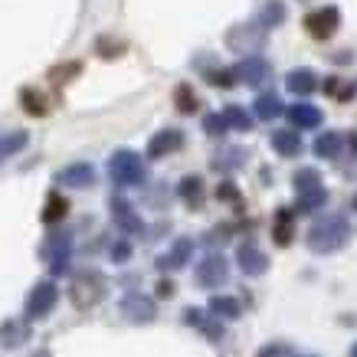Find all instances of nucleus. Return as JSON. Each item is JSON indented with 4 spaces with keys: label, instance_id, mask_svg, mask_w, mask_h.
Masks as SVG:
<instances>
[{
    "label": "nucleus",
    "instance_id": "b1692460",
    "mask_svg": "<svg viewBox=\"0 0 357 357\" xmlns=\"http://www.w3.org/2000/svg\"><path fill=\"white\" fill-rule=\"evenodd\" d=\"M53 272H66V266H69V239L66 236H56L53 243Z\"/></svg>",
    "mask_w": 357,
    "mask_h": 357
},
{
    "label": "nucleus",
    "instance_id": "20e7f679",
    "mask_svg": "<svg viewBox=\"0 0 357 357\" xmlns=\"http://www.w3.org/2000/svg\"><path fill=\"white\" fill-rule=\"evenodd\" d=\"M337 23H341V13L337 7H318L305 17V30L312 33L314 40H331L337 33Z\"/></svg>",
    "mask_w": 357,
    "mask_h": 357
},
{
    "label": "nucleus",
    "instance_id": "f704fd0d",
    "mask_svg": "<svg viewBox=\"0 0 357 357\" xmlns=\"http://www.w3.org/2000/svg\"><path fill=\"white\" fill-rule=\"evenodd\" d=\"M112 256H115V259H128V246H125V243H119V246L112 249Z\"/></svg>",
    "mask_w": 357,
    "mask_h": 357
},
{
    "label": "nucleus",
    "instance_id": "72a5a7b5",
    "mask_svg": "<svg viewBox=\"0 0 357 357\" xmlns=\"http://www.w3.org/2000/svg\"><path fill=\"white\" fill-rule=\"evenodd\" d=\"M217 197H220V200H236V187H233V184H220Z\"/></svg>",
    "mask_w": 357,
    "mask_h": 357
},
{
    "label": "nucleus",
    "instance_id": "7c9ffc66",
    "mask_svg": "<svg viewBox=\"0 0 357 357\" xmlns=\"http://www.w3.org/2000/svg\"><path fill=\"white\" fill-rule=\"evenodd\" d=\"M210 82L229 89V86H236V76H233V69H220V73H210Z\"/></svg>",
    "mask_w": 357,
    "mask_h": 357
},
{
    "label": "nucleus",
    "instance_id": "9b49d317",
    "mask_svg": "<svg viewBox=\"0 0 357 357\" xmlns=\"http://www.w3.org/2000/svg\"><path fill=\"white\" fill-rule=\"evenodd\" d=\"M285 86H289V92H295V96H312L314 89H318V76H314L312 69H292V73L285 76Z\"/></svg>",
    "mask_w": 357,
    "mask_h": 357
},
{
    "label": "nucleus",
    "instance_id": "4468645a",
    "mask_svg": "<svg viewBox=\"0 0 357 357\" xmlns=\"http://www.w3.org/2000/svg\"><path fill=\"white\" fill-rule=\"evenodd\" d=\"M181 141H184V135L181 131H161V135H154L151 144H148V154L151 158H161V154H171L181 148Z\"/></svg>",
    "mask_w": 357,
    "mask_h": 357
},
{
    "label": "nucleus",
    "instance_id": "473e14b6",
    "mask_svg": "<svg viewBox=\"0 0 357 357\" xmlns=\"http://www.w3.org/2000/svg\"><path fill=\"white\" fill-rule=\"evenodd\" d=\"M256 357H292V351H289L285 344H266Z\"/></svg>",
    "mask_w": 357,
    "mask_h": 357
},
{
    "label": "nucleus",
    "instance_id": "c9c22d12",
    "mask_svg": "<svg viewBox=\"0 0 357 357\" xmlns=\"http://www.w3.org/2000/svg\"><path fill=\"white\" fill-rule=\"evenodd\" d=\"M158 292H161V295H174V285H171V282H161V285H158Z\"/></svg>",
    "mask_w": 357,
    "mask_h": 357
},
{
    "label": "nucleus",
    "instance_id": "c756f323",
    "mask_svg": "<svg viewBox=\"0 0 357 357\" xmlns=\"http://www.w3.org/2000/svg\"><path fill=\"white\" fill-rule=\"evenodd\" d=\"M174 102H177V109L181 112H197V96H194V89L190 86H177V92H174Z\"/></svg>",
    "mask_w": 357,
    "mask_h": 357
},
{
    "label": "nucleus",
    "instance_id": "9d476101",
    "mask_svg": "<svg viewBox=\"0 0 357 357\" xmlns=\"http://www.w3.org/2000/svg\"><path fill=\"white\" fill-rule=\"evenodd\" d=\"M121 312L128 314L131 321H151L154 318V302L151 298H144V295H128V298L121 302Z\"/></svg>",
    "mask_w": 357,
    "mask_h": 357
},
{
    "label": "nucleus",
    "instance_id": "f257e3e1",
    "mask_svg": "<svg viewBox=\"0 0 357 357\" xmlns=\"http://www.w3.org/2000/svg\"><path fill=\"white\" fill-rule=\"evenodd\" d=\"M347 239H351V223H347L341 213H328V217H318L308 229V249L318 252V256H328V252H337V249L347 246Z\"/></svg>",
    "mask_w": 357,
    "mask_h": 357
},
{
    "label": "nucleus",
    "instance_id": "c85d7f7f",
    "mask_svg": "<svg viewBox=\"0 0 357 357\" xmlns=\"http://www.w3.org/2000/svg\"><path fill=\"white\" fill-rule=\"evenodd\" d=\"M115 220H119V223H121L125 229H131V233H135V229H141L138 217L131 213V206L125 204V200H115Z\"/></svg>",
    "mask_w": 357,
    "mask_h": 357
},
{
    "label": "nucleus",
    "instance_id": "4c0bfd02",
    "mask_svg": "<svg viewBox=\"0 0 357 357\" xmlns=\"http://www.w3.org/2000/svg\"><path fill=\"white\" fill-rule=\"evenodd\" d=\"M351 206H354V210H357V197H354V200H351Z\"/></svg>",
    "mask_w": 357,
    "mask_h": 357
},
{
    "label": "nucleus",
    "instance_id": "393cba45",
    "mask_svg": "<svg viewBox=\"0 0 357 357\" xmlns=\"http://www.w3.org/2000/svg\"><path fill=\"white\" fill-rule=\"evenodd\" d=\"M66 210H69V204H66V197L53 194L50 200H46V210H43V220L46 223H56V220L66 217Z\"/></svg>",
    "mask_w": 357,
    "mask_h": 357
},
{
    "label": "nucleus",
    "instance_id": "aec40b11",
    "mask_svg": "<svg viewBox=\"0 0 357 357\" xmlns=\"http://www.w3.org/2000/svg\"><path fill=\"white\" fill-rule=\"evenodd\" d=\"M223 121H227V128H239V131H249V128H252L249 112L239 109V105H227V109H223Z\"/></svg>",
    "mask_w": 357,
    "mask_h": 357
},
{
    "label": "nucleus",
    "instance_id": "f03ea898",
    "mask_svg": "<svg viewBox=\"0 0 357 357\" xmlns=\"http://www.w3.org/2000/svg\"><path fill=\"white\" fill-rule=\"evenodd\" d=\"M109 174L119 187H131L144 181V161L135 151H115L109 161Z\"/></svg>",
    "mask_w": 357,
    "mask_h": 357
},
{
    "label": "nucleus",
    "instance_id": "f8f14e48",
    "mask_svg": "<svg viewBox=\"0 0 357 357\" xmlns=\"http://www.w3.org/2000/svg\"><path fill=\"white\" fill-rule=\"evenodd\" d=\"M272 148H275V154H282V158H295V154H302V138L295 135V131H272Z\"/></svg>",
    "mask_w": 357,
    "mask_h": 357
},
{
    "label": "nucleus",
    "instance_id": "1a4fd4ad",
    "mask_svg": "<svg viewBox=\"0 0 357 357\" xmlns=\"http://www.w3.org/2000/svg\"><path fill=\"white\" fill-rule=\"evenodd\" d=\"M285 115H289V121H292L295 128H302V131L321 125V109H314L312 102H298L292 109H285Z\"/></svg>",
    "mask_w": 357,
    "mask_h": 357
},
{
    "label": "nucleus",
    "instance_id": "bb28decb",
    "mask_svg": "<svg viewBox=\"0 0 357 357\" xmlns=\"http://www.w3.org/2000/svg\"><path fill=\"white\" fill-rule=\"evenodd\" d=\"M295 187H298V194L314 190V187H321V174L314 171V167H302V171L295 174Z\"/></svg>",
    "mask_w": 357,
    "mask_h": 357
},
{
    "label": "nucleus",
    "instance_id": "7ed1b4c3",
    "mask_svg": "<svg viewBox=\"0 0 357 357\" xmlns=\"http://www.w3.org/2000/svg\"><path fill=\"white\" fill-rule=\"evenodd\" d=\"M233 76H236V82H246V86L259 89L266 86L272 79V66L262 59V56H246V59H239L236 69H233Z\"/></svg>",
    "mask_w": 357,
    "mask_h": 357
},
{
    "label": "nucleus",
    "instance_id": "ddd939ff",
    "mask_svg": "<svg viewBox=\"0 0 357 357\" xmlns=\"http://www.w3.org/2000/svg\"><path fill=\"white\" fill-rule=\"evenodd\" d=\"M59 184L66 187H89L92 181H96V171L89 167V164H73V167H66V171H59V177H56Z\"/></svg>",
    "mask_w": 357,
    "mask_h": 357
},
{
    "label": "nucleus",
    "instance_id": "412c9836",
    "mask_svg": "<svg viewBox=\"0 0 357 357\" xmlns=\"http://www.w3.org/2000/svg\"><path fill=\"white\" fill-rule=\"evenodd\" d=\"M181 197H184V204H190V206L204 204V184H200V177H184V181H181Z\"/></svg>",
    "mask_w": 357,
    "mask_h": 357
},
{
    "label": "nucleus",
    "instance_id": "cd10ccee",
    "mask_svg": "<svg viewBox=\"0 0 357 357\" xmlns=\"http://www.w3.org/2000/svg\"><path fill=\"white\" fill-rule=\"evenodd\" d=\"M23 109L30 112V115H46V98L36 92V89H23Z\"/></svg>",
    "mask_w": 357,
    "mask_h": 357
},
{
    "label": "nucleus",
    "instance_id": "a211bd4d",
    "mask_svg": "<svg viewBox=\"0 0 357 357\" xmlns=\"http://www.w3.org/2000/svg\"><path fill=\"white\" fill-rule=\"evenodd\" d=\"M341 144H344V138H341L337 131H328V135H321V138L314 141V154L331 161V158H337V154H341Z\"/></svg>",
    "mask_w": 357,
    "mask_h": 357
},
{
    "label": "nucleus",
    "instance_id": "a878e982",
    "mask_svg": "<svg viewBox=\"0 0 357 357\" xmlns=\"http://www.w3.org/2000/svg\"><path fill=\"white\" fill-rule=\"evenodd\" d=\"M210 308H213L217 314H223V318H239V312H243L239 302L236 298H229V295H217V298L210 302Z\"/></svg>",
    "mask_w": 357,
    "mask_h": 357
},
{
    "label": "nucleus",
    "instance_id": "423d86ee",
    "mask_svg": "<svg viewBox=\"0 0 357 357\" xmlns=\"http://www.w3.org/2000/svg\"><path fill=\"white\" fill-rule=\"evenodd\" d=\"M236 259H239V269L246 272V275H266V269H269V256L256 243H243Z\"/></svg>",
    "mask_w": 357,
    "mask_h": 357
},
{
    "label": "nucleus",
    "instance_id": "5701e85b",
    "mask_svg": "<svg viewBox=\"0 0 357 357\" xmlns=\"http://www.w3.org/2000/svg\"><path fill=\"white\" fill-rule=\"evenodd\" d=\"M26 144V131H13V135H0V161L17 154Z\"/></svg>",
    "mask_w": 357,
    "mask_h": 357
},
{
    "label": "nucleus",
    "instance_id": "58836bf2",
    "mask_svg": "<svg viewBox=\"0 0 357 357\" xmlns=\"http://www.w3.org/2000/svg\"><path fill=\"white\" fill-rule=\"evenodd\" d=\"M302 357H312V354H302Z\"/></svg>",
    "mask_w": 357,
    "mask_h": 357
},
{
    "label": "nucleus",
    "instance_id": "4be33fe9",
    "mask_svg": "<svg viewBox=\"0 0 357 357\" xmlns=\"http://www.w3.org/2000/svg\"><path fill=\"white\" fill-rule=\"evenodd\" d=\"M328 200V190L325 187H314V190H305V194H298V210L302 213H312V210H318V206Z\"/></svg>",
    "mask_w": 357,
    "mask_h": 357
},
{
    "label": "nucleus",
    "instance_id": "f3484780",
    "mask_svg": "<svg viewBox=\"0 0 357 357\" xmlns=\"http://www.w3.org/2000/svg\"><path fill=\"white\" fill-rule=\"evenodd\" d=\"M190 249H194V246H190V239H177L171 252L158 259V266H161V269H181V266L190 259Z\"/></svg>",
    "mask_w": 357,
    "mask_h": 357
},
{
    "label": "nucleus",
    "instance_id": "6ab92c4d",
    "mask_svg": "<svg viewBox=\"0 0 357 357\" xmlns=\"http://www.w3.org/2000/svg\"><path fill=\"white\" fill-rule=\"evenodd\" d=\"M282 20H285V3L282 0H266V7L259 13V26L269 30V26H279Z\"/></svg>",
    "mask_w": 357,
    "mask_h": 357
},
{
    "label": "nucleus",
    "instance_id": "2f4dec72",
    "mask_svg": "<svg viewBox=\"0 0 357 357\" xmlns=\"http://www.w3.org/2000/svg\"><path fill=\"white\" fill-rule=\"evenodd\" d=\"M204 128H206V135H223V131H227V121H223V115H206Z\"/></svg>",
    "mask_w": 357,
    "mask_h": 357
},
{
    "label": "nucleus",
    "instance_id": "0eeeda50",
    "mask_svg": "<svg viewBox=\"0 0 357 357\" xmlns=\"http://www.w3.org/2000/svg\"><path fill=\"white\" fill-rule=\"evenodd\" d=\"M53 305H56V285L53 282H40L30 292V298H26V314L30 318H43Z\"/></svg>",
    "mask_w": 357,
    "mask_h": 357
},
{
    "label": "nucleus",
    "instance_id": "2eb2a0df",
    "mask_svg": "<svg viewBox=\"0 0 357 357\" xmlns=\"http://www.w3.org/2000/svg\"><path fill=\"white\" fill-rule=\"evenodd\" d=\"M272 236L279 246H289L295 239V213L292 210H279L275 213V227H272Z\"/></svg>",
    "mask_w": 357,
    "mask_h": 357
},
{
    "label": "nucleus",
    "instance_id": "39448f33",
    "mask_svg": "<svg viewBox=\"0 0 357 357\" xmlns=\"http://www.w3.org/2000/svg\"><path fill=\"white\" fill-rule=\"evenodd\" d=\"M102 292H105V282H102V275H96V272H86V275H79V279L73 282V302H76L79 308L96 305L98 298H102Z\"/></svg>",
    "mask_w": 357,
    "mask_h": 357
},
{
    "label": "nucleus",
    "instance_id": "6e6552de",
    "mask_svg": "<svg viewBox=\"0 0 357 357\" xmlns=\"http://www.w3.org/2000/svg\"><path fill=\"white\" fill-rule=\"evenodd\" d=\"M197 282L206 285V289L223 285V282H227V259H223V256H210V259H204L200 262V269H197Z\"/></svg>",
    "mask_w": 357,
    "mask_h": 357
},
{
    "label": "nucleus",
    "instance_id": "e433bc0d",
    "mask_svg": "<svg viewBox=\"0 0 357 357\" xmlns=\"http://www.w3.org/2000/svg\"><path fill=\"white\" fill-rule=\"evenodd\" d=\"M351 357H357V344H354V347H351Z\"/></svg>",
    "mask_w": 357,
    "mask_h": 357
},
{
    "label": "nucleus",
    "instance_id": "dca6fc26",
    "mask_svg": "<svg viewBox=\"0 0 357 357\" xmlns=\"http://www.w3.org/2000/svg\"><path fill=\"white\" fill-rule=\"evenodd\" d=\"M252 109H256V119H262V121H272V119H279V115H285V105H282V98L275 92L259 96Z\"/></svg>",
    "mask_w": 357,
    "mask_h": 357
}]
</instances>
